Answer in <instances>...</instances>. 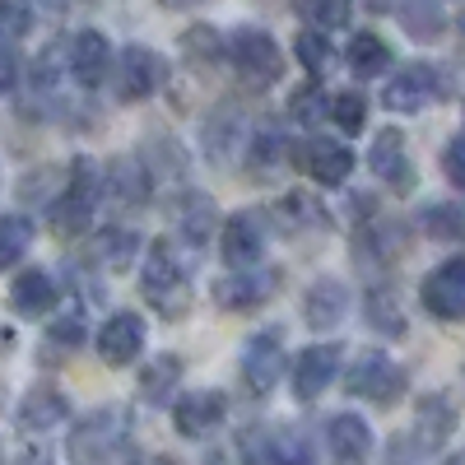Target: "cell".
<instances>
[{
  "label": "cell",
  "instance_id": "obj_31",
  "mask_svg": "<svg viewBox=\"0 0 465 465\" xmlns=\"http://www.w3.org/2000/svg\"><path fill=\"white\" fill-rule=\"evenodd\" d=\"M261 465H312V442L302 429H280L261 442Z\"/></svg>",
  "mask_w": 465,
  "mask_h": 465
},
{
  "label": "cell",
  "instance_id": "obj_14",
  "mask_svg": "<svg viewBox=\"0 0 465 465\" xmlns=\"http://www.w3.org/2000/svg\"><path fill=\"white\" fill-rule=\"evenodd\" d=\"M335 377H340V344H307L293 359V396L317 401Z\"/></svg>",
  "mask_w": 465,
  "mask_h": 465
},
{
  "label": "cell",
  "instance_id": "obj_29",
  "mask_svg": "<svg viewBox=\"0 0 465 465\" xmlns=\"http://www.w3.org/2000/svg\"><path fill=\"white\" fill-rule=\"evenodd\" d=\"M344 61L359 80H372V74H381L386 65H391V47H386L377 33H354L349 47H344Z\"/></svg>",
  "mask_w": 465,
  "mask_h": 465
},
{
  "label": "cell",
  "instance_id": "obj_2",
  "mask_svg": "<svg viewBox=\"0 0 465 465\" xmlns=\"http://www.w3.org/2000/svg\"><path fill=\"white\" fill-rule=\"evenodd\" d=\"M103 191H107V168L94 163V159H74L70 173H65L61 196L52 201V232L56 238H80L103 205Z\"/></svg>",
  "mask_w": 465,
  "mask_h": 465
},
{
  "label": "cell",
  "instance_id": "obj_5",
  "mask_svg": "<svg viewBox=\"0 0 465 465\" xmlns=\"http://www.w3.org/2000/svg\"><path fill=\"white\" fill-rule=\"evenodd\" d=\"M405 368L391 363L386 354H377V349H368V354L354 359V368L344 372V391L359 396V401H372V405H396L405 396Z\"/></svg>",
  "mask_w": 465,
  "mask_h": 465
},
{
  "label": "cell",
  "instance_id": "obj_22",
  "mask_svg": "<svg viewBox=\"0 0 465 465\" xmlns=\"http://www.w3.org/2000/svg\"><path fill=\"white\" fill-rule=\"evenodd\" d=\"M61 302V284L47 275V270H24V275L15 280V289H10V307L19 317H47L52 307Z\"/></svg>",
  "mask_w": 465,
  "mask_h": 465
},
{
  "label": "cell",
  "instance_id": "obj_19",
  "mask_svg": "<svg viewBox=\"0 0 465 465\" xmlns=\"http://www.w3.org/2000/svg\"><path fill=\"white\" fill-rule=\"evenodd\" d=\"M65 414H70V396L56 391V386H37V391H28L15 410L24 433H52L65 423Z\"/></svg>",
  "mask_w": 465,
  "mask_h": 465
},
{
  "label": "cell",
  "instance_id": "obj_6",
  "mask_svg": "<svg viewBox=\"0 0 465 465\" xmlns=\"http://www.w3.org/2000/svg\"><path fill=\"white\" fill-rule=\"evenodd\" d=\"M419 302L438 322H465V256H451L438 270H429L419 284Z\"/></svg>",
  "mask_w": 465,
  "mask_h": 465
},
{
  "label": "cell",
  "instance_id": "obj_34",
  "mask_svg": "<svg viewBox=\"0 0 465 465\" xmlns=\"http://www.w3.org/2000/svg\"><path fill=\"white\" fill-rule=\"evenodd\" d=\"M293 52H298L302 70L312 74V80H326V70L335 65V47H331V37H326L322 28H302L298 43H293Z\"/></svg>",
  "mask_w": 465,
  "mask_h": 465
},
{
  "label": "cell",
  "instance_id": "obj_1",
  "mask_svg": "<svg viewBox=\"0 0 465 465\" xmlns=\"http://www.w3.org/2000/svg\"><path fill=\"white\" fill-rule=\"evenodd\" d=\"M140 289L149 298L153 312H163L168 322L191 312V261L177 256L168 238L144 247V270H140Z\"/></svg>",
  "mask_w": 465,
  "mask_h": 465
},
{
  "label": "cell",
  "instance_id": "obj_18",
  "mask_svg": "<svg viewBox=\"0 0 465 465\" xmlns=\"http://www.w3.org/2000/svg\"><path fill=\"white\" fill-rule=\"evenodd\" d=\"M228 414V401L223 391H186L177 405H173V423L182 438H210Z\"/></svg>",
  "mask_w": 465,
  "mask_h": 465
},
{
  "label": "cell",
  "instance_id": "obj_30",
  "mask_svg": "<svg viewBox=\"0 0 465 465\" xmlns=\"http://www.w3.org/2000/svg\"><path fill=\"white\" fill-rule=\"evenodd\" d=\"M405 252V228L396 219H372L363 232H359V261L377 256V261H396Z\"/></svg>",
  "mask_w": 465,
  "mask_h": 465
},
{
  "label": "cell",
  "instance_id": "obj_49",
  "mask_svg": "<svg viewBox=\"0 0 465 465\" xmlns=\"http://www.w3.org/2000/svg\"><path fill=\"white\" fill-rule=\"evenodd\" d=\"M0 465H5V447H0Z\"/></svg>",
  "mask_w": 465,
  "mask_h": 465
},
{
  "label": "cell",
  "instance_id": "obj_12",
  "mask_svg": "<svg viewBox=\"0 0 465 465\" xmlns=\"http://www.w3.org/2000/svg\"><path fill=\"white\" fill-rule=\"evenodd\" d=\"M280 275L275 270H232V275L214 280V307H223V312H252V307H261L270 293H275Z\"/></svg>",
  "mask_w": 465,
  "mask_h": 465
},
{
  "label": "cell",
  "instance_id": "obj_41",
  "mask_svg": "<svg viewBox=\"0 0 465 465\" xmlns=\"http://www.w3.org/2000/svg\"><path fill=\"white\" fill-rule=\"evenodd\" d=\"M80 340H84V317H80V312H70V317L52 322V331H47V349H43V354H52V349H65V354H70V349L80 344Z\"/></svg>",
  "mask_w": 465,
  "mask_h": 465
},
{
  "label": "cell",
  "instance_id": "obj_32",
  "mask_svg": "<svg viewBox=\"0 0 465 465\" xmlns=\"http://www.w3.org/2000/svg\"><path fill=\"white\" fill-rule=\"evenodd\" d=\"M419 228L438 242H465V201H438L419 214Z\"/></svg>",
  "mask_w": 465,
  "mask_h": 465
},
{
  "label": "cell",
  "instance_id": "obj_15",
  "mask_svg": "<svg viewBox=\"0 0 465 465\" xmlns=\"http://www.w3.org/2000/svg\"><path fill=\"white\" fill-rule=\"evenodd\" d=\"M326 447L340 465H363L372 456V423L354 410H340L326 419Z\"/></svg>",
  "mask_w": 465,
  "mask_h": 465
},
{
  "label": "cell",
  "instance_id": "obj_4",
  "mask_svg": "<svg viewBox=\"0 0 465 465\" xmlns=\"http://www.w3.org/2000/svg\"><path fill=\"white\" fill-rule=\"evenodd\" d=\"M228 61H232V70H238V80L256 94L280 84V74H284V52L265 28H238L232 33L228 37Z\"/></svg>",
  "mask_w": 465,
  "mask_h": 465
},
{
  "label": "cell",
  "instance_id": "obj_43",
  "mask_svg": "<svg viewBox=\"0 0 465 465\" xmlns=\"http://www.w3.org/2000/svg\"><path fill=\"white\" fill-rule=\"evenodd\" d=\"M289 112L298 116V122H317V116H326L331 107H326V98L317 94V84H302V89L293 94V103H289Z\"/></svg>",
  "mask_w": 465,
  "mask_h": 465
},
{
  "label": "cell",
  "instance_id": "obj_26",
  "mask_svg": "<svg viewBox=\"0 0 465 465\" xmlns=\"http://www.w3.org/2000/svg\"><path fill=\"white\" fill-rule=\"evenodd\" d=\"M182 372H186V363H182L177 354H159V359H149V363L140 368V396H144L149 405L173 401V396H177Z\"/></svg>",
  "mask_w": 465,
  "mask_h": 465
},
{
  "label": "cell",
  "instance_id": "obj_25",
  "mask_svg": "<svg viewBox=\"0 0 465 465\" xmlns=\"http://www.w3.org/2000/svg\"><path fill=\"white\" fill-rule=\"evenodd\" d=\"M293 163V144L289 135H280V126H261L252 140H247V173L256 177H270L275 168Z\"/></svg>",
  "mask_w": 465,
  "mask_h": 465
},
{
  "label": "cell",
  "instance_id": "obj_33",
  "mask_svg": "<svg viewBox=\"0 0 465 465\" xmlns=\"http://www.w3.org/2000/svg\"><path fill=\"white\" fill-rule=\"evenodd\" d=\"M140 256V238L131 228H103L98 242H94V261L103 270H126L131 261Z\"/></svg>",
  "mask_w": 465,
  "mask_h": 465
},
{
  "label": "cell",
  "instance_id": "obj_48",
  "mask_svg": "<svg viewBox=\"0 0 465 465\" xmlns=\"http://www.w3.org/2000/svg\"><path fill=\"white\" fill-rule=\"evenodd\" d=\"M131 465H168L163 456H149V460H131Z\"/></svg>",
  "mask_w": 465,
  "mask_h": 465
},
{
  "label": "cell",
  "instance_id": "obj_23",
  "mask_svg": "<svg viewBox=\"0 0 465 465\" xmlns=\"http://www.w3.org/2000/svg\"><path fill=\"white\" fill-rule=\"evenodd\" d=\"M214 219H219V205L205 196V191H186V201L177 210V232H182V242L201 256V247H210L214 238Z\"/></svg>",
  "mask_w": 465,
  "mask_h": 465
},
{
  "label": "cell",
  "instance_id": "obj_39",
  "mask_svg": "<svg viewBox=\"0 0 465 465\" xmlns=\"http://www.w3.org/2000/svg\"><path fill=\"white\" fill-rule=\"evenodd\" d=\"M275 210H280V223H284L289 232H298V228H322V223H326V210H322L312 196H298V191H293V196H284Z\"/></svg>",
  "mask_w": 465,
  "mask_h": 465
},
{
  "label": "cell",
  "instance_id": "obj_36",
  "mask_svg": "<svg viewBox=\"0 0 465 465\" xmlns=\"http://www.w3.org/2000/svg\"><path fill=\"white\" fill-rule=\"evenodd\" d=\"M182 52H186V61H196V65H219L228 56V43L210 24H191L182 33Z\"/></svg>",
  "mask_w": 465,
  "mask_h": 465
},
{
  "label": "cell",
  "instance_id": "obj_8",
  "mask_svg": "<svg viewBox=\"0 0 465 465\" xmlns=\"http://www.w3.org/2000/svg\"><path fill=\"white\" fill-rule=\"evenodd\" d=\"M112 70H116V98H122V103L153 98V94H159V84H163V74H168L163 56L153 52V47H140V43H131L122 56H116Z\"/></svg>",
  "mask_w": 465,
  "mask_h": 465
},
{
  "label": "cell",
  "instance_id": "obj_13",
  "mask_svg": "<svg viewBox=\"0 0 465 465\" xmlns=\"http://www.w3.org/2000/svg\"><path fill=\"white\" fill-rule=\"evenodd\" d=\"M144 349V317L140 312H112L98 331V359L112 368H126Z\"/></svg>",
  "mask_w": 465,
  "mask_h": 465
},
{
  "label": "cell",
  "instance_id": "obj_45",
  "mask_svg": "<svg viewBox=\"0 0 465 465\" xmlns=\"http://www.w3.org/2000/svg\"><path fill=\"white\" fill-rule=\"evenodd\" d=\"M159 5H168V10H191V5H205V0H159Z\"/></svg>",
  "mask_w": 465,
  "mask_h": 465
},
{
  "label": "cell",
  "instance_id": "obj_21",
  "mask_svg": "<svg viewBox=\"0 0 465 465\" xmlns=\"http://www.w3.org/2000/svg\"><path fill=\"white\" fill-rule=\"evenodd\" d=\"M349 317V289L340 280H317L302 298V322L312 331H335Z\"/></svg>",
  "mask_w": 465,
  "mask_h": 465
},
{
  "label": "cell",
  "instance_id": "obj_10",
  "mask_svg": "<svg viewBox=\"0 0 465 465\" xmlns=\"http://www.w3.org/2000/svg\"><path fill=\"white\" fill-rule=\"evenodd\" d=\"M293 163L317 186H344L349 173H354V149L344 140H331V135H312L293 149Z\"/></svg>",
  "mask_w": 465,
  "mask_h": 465
},
{
  "label": "cell",
  "instance_id": "obj_11",
  "mask_svg": "<svg viewBox=\"0 0 465 465\" xmlns=\"http://www.w3.org/2000/svg\"><path fill=\"white\" fill-rule=\"evenodd\" d=\"M219 256L232 270L261 265V256H265V223H261V214H252V210L228 214L223 219V232H219Z\"/></svg>",
  "mask_w": 465,
  "mask_h": 465
},
{
  "label": "cell",
  "instance_id": "obj_38",
  "mask_svg": "<svg viewBox=\"0 0 465 465\" xmlns=\"http://www.w3.org/2000/svg\"><path fill=\"white\" fill-rule=\"evenodd\" d=\"M331 122H335L344 135H359V131L368 126V98L354 94V89L335 94V98H331Z\"/></svg>",
  "mask_w": 465,
  "mask_h": 465
},
{
  "label": "cell",
  "instance_id": "obj_50",
  "mask_svg": "<svg viewBox=\"0 0 465 465\" xmlns=\"http://www.w3.org/2000/svg\"><path fill=\"white\" fill-rule=\"evenodd\" d=\"M460 28H465V19H460Z\"/></svg>",
  "mask_w": 465,
  "mask_h": 465
},
{
  "label": "cell",
  "instance_id": "obj_7",
  "mask_svg": "<svg viewBox=\"0 0 465 465\" xmlns=\"http://www.w3.org/2000/svg\"><path fill=\"white\" fill-rule=\"evenodd\" d=\"M284 331L280 326H265L242 344V381L252 386V396H270L275 381L284 377Z\"/></svg>",
  "mask_w": 465,
  "mask_h": 465
},
{
  "label": "cell",
  "instance_id": "obj_44",
  "mask_svg": "<svg viewBox=\"0 0 465 465\" xmlns=\"http://www.w3.org/2000/svg\"><path fill=\"white\" fill-rule=\"evenodd\" d=\"M19 89V56L10 47H0V98Z\"/></svg>",
  "mask_w": 465,
  "mask_h": 465
},
{
  "label": "cell",
  "instance_id": "obj_37",
  "mask_svg": "<svg viewBox=\"0 0 465 465\" xmlns=\"http://www.w3.org/2000/svg\"><path fill=\"white\" fill-rule=\"evenodd\" d=\"M298 15L312 24V28L331 33V28H344V24H349V15H354V0H298Z\"/></svg>",
  "mask_w": 465,
  "mask_h": 465
},
{
  "label": "cell",
  "instance_id": "obj_42",
  "mask_svg": "<svg viewBox=\"0 0 465 465\" xmlns=\"http://www.w3.org/2000/svg\"><path fill=\"white\" fill-rule=\"evenodd\" d=\"M442 173H447V182H451L456 191H465V131L447 140V149H442Z\"/></svg>",
  "mask_w": 465,
  "mask_h": 465
},
{
  "label": "cell",
  "instance_id": "obj_24",
  "mask_svg": "<svg viewBox=\"0 0 465 465\" xmlns=\"http://www.w3.org/2000/svg\"><path fill=\"white\" fill-rule=\"evenodd\" d=\"M372 5H391L414 43H438L442 28H447V15H442L438 0H372Z\"/></svg>",
  "mask_w": 465,
  "mask_h": 465
},
{
  "label": "cell",
  "instance_id": "obj_9",
  "mask_svg": "<svg viewBox=\"0 0 465 465\" xmlns=\"http://www.w3.org/2000/svg\"><path fill=\"white\" fill-rule=\"evenodd\" d=\"M438 98H442V74H438V65H429V61L401 65V70L391 74V84H386V94H381L386 112H423V107L438 103Z\"/></svg>",
  "mask_w": 465,
  "mask_h": 465
},
{
  "label": "cell",
  "instance_id": "obj_46",
  "mask_svg": "<svg viewBox=\"0 0 465 465\" xmlns=\"http://www.w3.org/2000/svg\"><path fill=\"white\" fill-rule=\"evenodd\" d=\"M442 465H465V447H460V451H451V456H447Z\"/></svg>",
  "mask_w": 465,
  "mask_h": 465
},
{
  "label": "cell",
  "instance_id": "obj_35",
  "mask_svg": "<svg viewBox=\"0 0 465 465\" xmlns=\"http://www.w3.org/2000/svg\"><path fill=\"white\" fill-rule=\"evenodd\" d=\"M33 247V223L24 214H0V270H10Z\"/></svg>",
  "mask_w": 465,
  "mask_h": 465
},
{
  "label": "cell",
  "instance_id": "obj_40",
  "mask_svg": "<svg viewBox=\"0 0 465 465\" xmlns=\"http://www.w3.org/2000/svg\"><path fill=\"white\" fill-rule=\"evenodd\" d=\"M33 28V5L28 0H0V37L15 43V37H28Z\"/></svg>",
  "mask_w": 465,
  "mask_h": 465
},
{
  "label": "cell",
  "instance_id": "obj_27",
  "mask_svg": "<svg viewBox=\"0 0 465 465\" xmlns=\"http://www.w3.org/2000/svg\"><path fill=\"white\" fill-rule=\"evenodd\" d=\"M363 312H368L372 331L391 335V340H401V335H405V307H401V298H396V289H391V284H372V289H368V298H363Z\"/></svg>",
  "mask_w": 465,
  "mask_h": 465
},
{
  "label": "cell",
  "instance_id": "obj_47",
  "mask_svg": "<svg viewBox=\"0 0 465 465\" xmlns=\"http://www.w3.org/2000/svg\"><path fill=\"white\" fill-rule=\"evenodd\" d=\"M19 465H47V456H24Z\"/></svg>",
  "mask_w": 465,
  "mask_h": 465
},
{
  "label": "cell",
  "instance_id": "obj_3",
  "mask_svg": "<svg viewBox=\"0 0 465 465\" xmlns=\"http://www.w3.org/2000/svg\"><path fill=\"white\" fill-rule=\"evenodd\" d=\"M131 438V410L122 405H98L89 410L65 438V460L70 465H107Z\"/></svg>",
  "mask_w": 465,
  "mask_h": 465
},
{
  "label": "cell",
  "instance_id": "obj_20",
  "mask_svg": "<svg viewBox=\"0 0 465 465\" xmlns=\"http://www.w3.org/2000/svg\"><path fill=\"white\" fill-rule=\"evenodd\" d=\"M451 429H456V410H451V401H447V396H423L419 410H414V429H410L414 447H419L423 456H433V451L447 442Z\"/></svg>",
  "mask_w": 465,
  "mask_h": 465
},
{
  "label": "cell",
  "instance_id": "obj_16",
  "mask_svg": "<svg viewBox=\"0 0 465 465\" xmlns=\"http://www.w3.org/2000/svg\"><path fill=\"white\" fill-rule=\"evenodd\" d=\"M112 65H116L112 43H107L98 28L74 33V43H70V74H74V84H80V89H98L107 74H112Z\"/></svg>",
  "mask_w": 465,
  "mask_h": 465
},
{
  "label": "cell",
  "instance_id": "obj_28",
  "mask_svg": "<svg viewBox=\"0 0 465 465\" xmlns=\"http://www.w3.org/2000/svg\"><path fill=\"white\" fill-rule=\"evenodd\" d=\"M107 191L122 205H144L149 201V168L140 159H116L107 168Z\"/></svg>",
  "mask_w": 465,
  "mask_h": 465
},
{
  "label": "cell",
  "instance_id": "obj_17",
  "mask_svg": "<svg viewBox=\"0 0 465 465\" xmlns=\"http://www.w3.org/2000/svg\"><path fill=\"white\" fill-rule=\"evenodd\" d=\"M368 168L391 191H414V163H410V149H405V135L401 131H377L372 135Z\"/></svg>",
  "mask_w": 465,
  "mask_h": 465
}]
</instances>
